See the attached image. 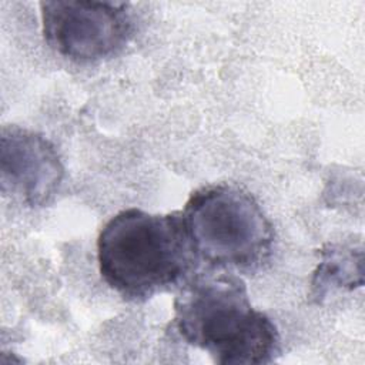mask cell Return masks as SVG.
<instances>
[{"mask_svg":"<svg viewBox=\"0 0 365 365\" xmlns=\"http://www.w3.org/2000/svg\"><path fill=\"white\" fill-rule=\"evenodd\" d=\"M178 289L171 329L215 364H269L279 354L277 325L252 307L247 285L235 272L195 271Z\"/></svg>","mask_w":365,"mask_h":365,"instance_id":"6da1fadb","label":"cell"},{"mask_svg":"<svg viewBox=\"0 0 365 365\" xmlns=\"http://www.w3.org/2000/svg\"><path fill=\"white\" fill-rule=\"evenodd\" d=\"M97 261L106 284L131 302L180 288L200 265L181 211L151 214L135 207L104 224Z\"/></svg>","mask_w":365,"mask_h":365,"instance_id":"7a4b0ae2","label":"cell"},{"mask_svg":"<svg viewBox=\"0 0 365 365\" xmlns=\"http://www.w3.org/2000/svg\"><path fill=\"white\" fill-rule=\"evenodd\" d=\"M191 248L207 268L254 274L269 262L275 232L255 197L235 184H207L181 210Z\"/></svg>","mask_w":365,"mask_h":365,"instance_id":"3957f363","label":"cell"},{"mask_svg":"<svg viewBox=\"0 0 365 365\" xmlns=\"http://www.w3.org/2000/svg\"><path fill=\"white\" fill-rule=\"evenodd\" d=\"M128 7L123 1H41L44 40L54 53L74 63L88 64L114 57L134 33Z\"/></svg>","mask_w":365,"mask_h":365,"instance_id":"277c9868","label":"cell"},{"mask_svg":"<svg viewBox=\"0 0 365 365\" xmlns=\"http://www.w3.org/2000/svg\"><path fill=\"white\" fill-rule=\"evenodd\" d=\"M0 180L4 194L31 208L44 207L61 188L64 165L56 145L43 134L6 125L0 135Z\"/></svg>","mask_w":365,"mask_h":365,"instance_id":"5b68a950","label":"cell"},{"mask_svg":"<svg viewBox=\"0 0 365 365\" xmlns=\"http://www.w3.org/2000/svg\"><path fill=\"white\" fill-rule=\"evenodd\" d=\"M321 261L312 274L311 298L321 302L334 289L352 291L364 285L362 244L329 242L321 250Z\"/></svg>","mask_w":365,"mask_h":365,"instance_id":"8992f818","label":"cell"}]
</instances>
